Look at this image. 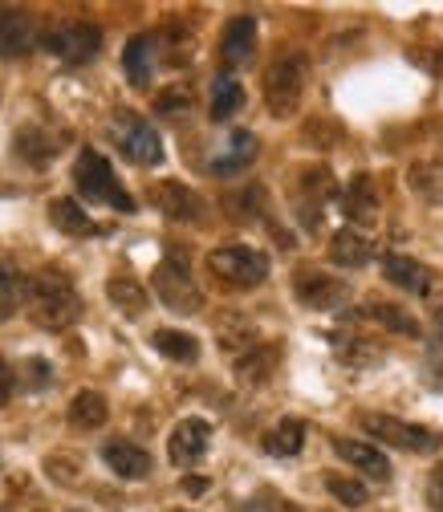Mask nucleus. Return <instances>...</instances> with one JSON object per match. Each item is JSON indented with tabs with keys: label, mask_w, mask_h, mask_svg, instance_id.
Listing matches in <instances>:
<instances>
[{
	"label": "nucleus",
	"mask_w": 443,
	"mask_h": 512,
	"mask_svg": "<svg viewBox=\"0 0 443 512\" xmlns=\"http://www.w3.org/2000/svg\"><path fill=\"white\" fill-rule=\"evenodd\" d=\"M342 212H346L350 224H362V228L378 224V196H374L370 175H354V179L346 183V191H342Z\"/></svg>",
	"instance_id": "obj_17"
},
{
	"label": "nucleus",
	"mask_w": 443,
	"mask_h": 512,
	"mask_svg": "<svg viewBox=\"0 0 443 512\" xmlns=\"http://www.w3.org/2000/svg\"><path fill=\"white\" fill-rule=\"evenodd\" d=\"M252 49H257V17H232L224 25V37H220V57L228 61V66H244V61L252 57Z\"/></svg>",
	"instance_id": "obj_15"
},
{
	"label": "nucleus",
	"mask_w": 443,
	"mask_h": 512,
	"mask_svg": "<svg viewBox=\"0 0 443 512\" xmlns=\"http://www.w3.org/2000/svg\"><path fill=\"white\" fill-rule=\"evenodd\" d=\"M155 293L175 313H200L204 309V293L196 289L192 269H187L183 256H167V261L155 269Z\"/></svg>",
	"instance_id": "obj_6"
},
{
	"label": "nucleus",
	"mask_w": 443,
	"mask_h": 512,
	"mask_svg": "<svg viewBox=\"0 0 443 512\" xmlns=\"http://www.w3.org/2000/svg\"><path fill=\"white\" fill-rule=\"evenodd\" d=\"M187 102H192V94H187V90H171V94H163L155 102V110L159 114H179V110H187Z\"/></svg>",
	"instance_id": "obj_34"
},
{
	"label": "nucleus",
	"mask_w": 443,
	"mask_h": 512,
	"mask_svg": "<svg viewBox=\"0 0 443 512\" xmlns=\"http://www.w3.org/2000/svg\"><path fill=\"white\" fill-rule=\"evenodd\" d=\"M370 256H374V248L366 244V236H358V232H350V228L334 232V240H330V261H334V265H342V269H362V265H370Z\"/></svg>",
	"instance_id": "obj_19"
},
{
	"label": "nucleus",
	"mask_w": 443,
	"mask_h": 512,
	"mask_svg": "<svg viewBox=\"0 0 443 512\" xmlns=\"http://www.w3.org/2000/svg\"><path fill=\"white\" fill-rule=\"evenodd\" d=\"M326 488H330V496L342 500L346 508H362V504H366V488H362L358 480H350V476H326Z\"/></svg>",
	"instance_id": "obj_32"
},
{
	"label": "nucleus",
	"mask_w": 443,
	"mask_h": 512,
	"mask_svg": "<svg viewBox=\"0 0 443 512\" xmlns=\"http://www.w3.org/2000/svg\"><path fill=\"white\" fill-rule=\"evenodd\" d=\"M252 204H261V191L257 187H248V196H224V208L236 220H252Z\"/></svg>",
	"instance_id": "obj_33"
},
{
	"label": "nucleus",
	"mask_w": 443,
	"mask_h": 512,
	"mask_svg": "<svg viewBox=\"0 0 443 512\" xmlns=\"http://www.w3.org/2000/svg\"><path fill=\"white\" fill-rule=\"evenodd\" d=\"M252 159H257V135H252V131H236L228 139V151L220 159H212V171L216 175H240Z\"/></svg>",
	"instance_id": "obj_20"
},
{
	"label": "nucleus",
	"mask_w": 443,
	"mask_h": 512,
	"mask_svg": "<svg viewBox=\"0 0 443 512\" xmlns=\"http://www.w3.org/2000/svg\"><path fill=\"white\" fill-rule=\"evenodd\" d=\"M102 460L122 480H147L151 476V452L139 447V443H131V439H110L102 447Z\"/></svg>",
	"instance_id": "obj_13"
},
{
	"label": "nucleus",
	"mask_w": 443,
	"mask_h": 512,
	"mask_svg": "<svg viewBox=\"0 0 443 512\" xmlns=\"http://www.w3.org/2000/svg\"><path fill=\"white\" fill-rule=\"evenodd\" d=\"M155 350L171 362H196L200 358V342L192 334H183V330H155Z\"/></svg>",
	"instance_id": "obj_26"
},
{
	"label": "nucleus",
	"mask_w": 443,
	"mask_h": 512,
	"mask_svg": "<svg viewBox=\"0 0 443 512\" xmlns=\"http://www.w3.org/2000/svg\"><path fill=\"white\" fill-rule=\"evenodd\" d=\"M383 277H387L391 285L407 289V293H427V289H431V273H427V265L411 261V256H399V252L383 256Z\"/></svg>",
	"instance_id": "obj_18"
},
{
	"label": "nucleus",
	"mask_w": 443,
	"mask_h": 512,
	"mask_svg": "<svg viewBox=\"0 0 443 512\" xmlns=\"http://www.w3.org/2000/svg\"><path fill=\"white\" fill-rule=\"evenodd\" d=\"M45 49L49 53H57L61 61H90L98 49H102V29H94V25H61V29H53L49 37H45Z\"/></svg>",
	"instance_id": "obj_10"
},
{
	"label": "nucleus",
	"mask_w": 443,
	"mask_h": 512,
	"mask_svg": "<svg viewBox=\"0 0 443 512\" xmlns=\"http://www.w3.org/2000/svg\"><path fill=\"white\" fill-rule=\"evenodd\" d=\"M293 297L305 305V309H338L346 297H350V285L342 277H326V273H309L301 269L293 277Z\"/></svg>",
	"instance_id": "obj_9"
},
{
	"label": "nucleus",
	"mask_w": 443,
	"mask_h": 512,
	"mask_svg": "<svg viewBox=\"0 0 443 512\" xmlns=\"http://www.w3.org/2000/svg\"><path fill=\"white\" fill-rule=\"evenodd\" d=\"M17 155L29 159V163H49L57 155V147H53V139L45 131H33V126H29V131L17 135Z\"/></svg>",
	"instance_id": "obj_29"
},
{
	"label": "nucleus",
	"mask_w": 443,
	"mask_h": 512,
	"mask_svg": "<svg viewBox=\"0 0 443 512\" xmlns=\"http://www.w3.org/2000/svg\"><path fill=\"white\" fill-rule=\"evenodd\" d=\"M33 45H37V29L29 13L0 9V57H25Z\"/></svg>",
	"instance_id": "obj_16"
},
{
	"label": "nucleus",
	"mask_w": 443,
	"mask_h": 512,
	"mask_svg": "<svg viewBox=\"0 0 443 512\" xmlns=\"http://www.w3.org/2000/svg\"><path fill=\"white\" fill-rule=\"evenodd\" d=\"M244 106V86L236 82V78H216L212 82V118L216 122H224V118H232L236 110Z\"/></svg>",
	"instance_id": "obj_28"
},
{
	"label": "nucleus",
	"mask_w": 443,
	"mask_h": 512,
	"mask_svg": "<svg viewBox=\"0 0 443 512\" xmlns=\"http://www.w3.org/2000/svg\"><path fill=\"white\" fill-rule=\"evenodd\" d=\"M49 220H53V228H61L66 236H94L98 232V224L74 200H53L49 204Z\"/></svg>",
	"instance_id": "obj_23"
},
{
	"label": "nucleus",
	"mask_w": 443,
	"mask_h": 512,
	"mask_svg": "<svg viewBox=\"0 0 443 512\" xmlns=\"http://www.w3.org/2000/svg\"><path fill=\"white\" fill-rule=\"evenodd\" d=\"M106 293H110L114 309H122L126 317H139V313L147 309V289H143L135 277H110Z\"/></svg>",
	"instance_id": "obj_25"
},
{
	"label": "nucleus",
	"mask_w": 443,
	"mask_h": 512,
	"mask_svg": "<svg viewBox=\"0 0 443 512\" xmlns=\"http://www.w3.org/2000/svg\"><path fill=\"white\" fill-rule=\"evenodd\" d=\"M208 273H216L232 289H257L269 277V256L248 244H224L208 252Z\"/></svg>",
	"instance_id": "obj_4"
},
{
	"label": "nucleus",
	"mask_w": 443,
	"mask_h": 512,
	"mask_svg": "<svg viewBox=\"0 0 443 512\" xmlns=\"http://www.w3.org/2000/svg\"><path fill=\"white\" fill-rule=\"evenodd\" d=\"M183 488L196 496V492H204V488H208V480H196V476H187V480H183Z\"/></svg>",
	"instance_id": "obj_37"
},
{
	"label": "nucleus",
	"mask_w": 443,
	"mask_h": 512,
	"mask_svg": "<svg viewBox=\"0 0 443 512\" xmlns=\"http://www.w3.org/2000/svg\"><path fill=\"white\" fill-rule=\"evenodd\" d=\"M122 155L139 163V167H159L163 163V143L155 135V126H147L143 118H122Z\"/></svg>",
	"instance_id": "obj_11"
},
{
	"label": "nucleus",
	"mask_w": 443,
	"mask_h": 512,
	"mask_svg": "<svg viewBox=\"0 0 443 512\" xmlns=\"http://www.w3.org/2000/svg\"><path fill=\"white\" fill-rule=\"evenodd\" d=\"M29 297V317L41 326V330H66L74 326L78 317H82V297L78 289L70 285V277H61V273H37L25 289Z\"/></svg>",
	"instance_id": "obj_1"
},
{
	"label": "nucleus",
	"mask_w": 443,
	"mask_h": 512,
	"mask_svg": "<svg viewBox=\"0 0 443 512\" xmlns=\"http://www.w3.org/2000/svg\"><path fill=\"white\" fill-rule=\"evenodd\" d=\"M427 504H431L435 512H443V464L427 476Z\"/></svg>",
	"instance_id": "obj_35"
},
{
	"label": "nucleus",
	"mask_w": 443,
	"mask_h": 512,
	"mask_svg": "<svg viewBox=\"0 0 443 512\" xmlns=\"http://www.w3.org/2000/svg\"><path fill=\"white\" fill-rule=\"evenodd\" d=\"M334 452H338L346 464H354L358 472H366L374 484H387V480H391V460L378 452L374 443H362V439H334Z\"/></svg>",
	"instance_id": "obj_14"
},
{
	"label": "nucleus",
	"mask_w": 443,
	"mask_h": 512,
	"mask_svg": "<svg viewBox=\"0 0 443 512\" xmlns=\"http://www.w3.org/2000/svg\"><path fill=\"white\" fill-rule=\"evenodd\" d=\"M362 431L383 439L391 447H403V452H419V456H431L443 447V435L431 431V427H419V423H407V419H395V415H358Z\"/></svg>",
	"instance_id": "obj_5"
},
{
	"label": "nucleus",
	"mask_w": 443,
	"mask_h": 512,
	"mask_svg": "<svg viewBox=\"0 0 443 512\" xmlns=\"http://www.w3.org/2000/svg\"><path fill=\"white\" fill-rule=\"evenodd\" d=\"M13 387H17V378H13V366L0 358V407H5L13 399Z\"/></svg>",
	"instance_id": "obj_36"
},
{
	"label": "nucleus",
	"mask_w": 443,
	"mask_h": 512,
	"mask_svg": "<svg viewBox=\"0 0 443 512\" xmlns=\"http://www.w3.org/2000/svg\"><path fill=\"white\" fill-rule=\"evenodd\" d=\"M334 175L326 171V167H313V171H301V179H297V216H301V224L309 228V232H318V224H322V204L334 196Z\"/></svg>",
	"instance_id": "obj_8"
},
{
	"label": "nucleus",
	"mask_w": 443,
	"mask_h": 512,
	"mask_svg": "<svg viewBox=\"0 0 443 512\" xmlns=\"http://www.w3.org/2000/svg\"><path fill=\"white\" fill-rule=\"evenodd\" d=\"M435 330H439V338H443V309L435 313Z\"/></svg>",
	"instance_id": "obj_39"
},
{
	"label": "nucleus",
	"mask_w": 443,
	"mask_h": 512,
	"mask_svg": "<svg viewBox=\"0 0 443 512\" xmlns=\"http://www.w3.org/2000/svg\"><path fill=\"white\" fill-rule=\"evenodd\" d=\"M431 382H435V387H439V391H443V362H439V366H435V370H431Z\"/></svg>",
	"instance_id": "obj_38"
},
{
	"label": "nucleus",
	"mask_w": 443,
	"mask_h": 512,
	"mask_svg": "<svg viewBox=\"0 0 443 512\" xmlns=\"http://www.w3.org/2000/svg\"><path fill=\"white\" fill-rule=\"evenodd\" d=\"M21 297H25V285H21V277H17L9 265H0V322H9V317L17 313Z\"/></svg>",
	"instance_id": "obj_30"
},
{
	"label": "nucleus",
	"mask_w": 443,
	"mask_h": 512,
	"mask_svg": "<svg viewBox=\"0 0 443 512\" xmlns=\"http://www.w3.org/2000/svg\"><path fill=\"white\" fill-rule=\"evenodd\" d=\"M301 443H305V423L301 419H281L273 431H265L261 447L269 456H297L301 452Z\"/></svg>",
	"instance_id": "obj_21"
},
{
	"label": "nucleus",
	"mask_w": 443,
	"mask_h": 512,
	"mask_svg": "<svg viewBox=\"0 0 443 512\" xmlns=\"http://www.w3.org/2000/svg\"><path fill=\"white\" fill-rule=\"evenodd\" d=\"M309 82V61L305 53H281L265 70V106L273 118H293Z\"/></svg>",
	"instance_id": "obj_2"
},
{
	"label": "nucleus",
	"mask_w": 443,
	"mask_h": 512,
	"mask_svg": "<svg viewBox=\"0 0 443 512\" xmlns=\"http://www.w3.org/2000/svg\"><path fill=\"white\" fill-rule=\"evenodd\" d=\"M208 443H212V423L208 419H179L171 439H167V456L175 468H192L208 456Z\"/></svg>",
	"instance_id": "obj_7"
},
{
	"label": "nucleus",
	"mask_w": 443,
	"mask_h": 512,
	"mask_svg": "<svg viewBox=\"0 0 443 512\" xmlns=\"http://www.w3.org/2000/svg\"><path fill=\"white\" fill-rule=\"evenodd\" d=\"M74 183H78L82 196L94 200V204H106V208H114V212H135V200L126 196V187L118 183L114 167H110L106 155H98L94 147H82V155H78V163H74Z\"/></svg>",
	"instance_id": "obj_3"
},
{
	"label": "nucleus",
	"mask_w": 443,
	"mask_h": 512,
	"mask_svg": "<svg viewBox=\"0 0 443 512\" xmlns=\"http://www.w3.org/2000/svg\"><path fill=\"white\" fill-rule=\"evenodd\" d=\"M273 362H277V350H265V346H257V350H248L244 358H236L240 378H248V382H261V378H269Z\"/></svg>",
	"instance_id": "obj_31"
},
{
	"label": "nucleus",
	"mask_w": 443,
	"mask_h": 512,
	"mask_svg": "<svg viewBox=\"0 0 443 512\" xmlns=\"http://www.w3.org/2000/svg\"><path fill=\"white\" fill-rule=\"evenodd\" d=\"M106 419H110V407H106V399H102L98 391H78V395H74V403H70V423H74V427L94 431V427H102Z\"/></svg>",
	"instance_id": "obj_24"
},
{
	"label": "nucleus",
	"mask_w": 443,
	"mask_h": 512,
	"mask_svg": "<svg viewBox=\"0 0 443 512\" xmlns=\"http://www.w3.org/2000/svg\"><path fill=\"white\" fill-rule=\"evenodd\" d=\"M151 200H155V208H159L167 220H183V224H192V220H200V216H204V200H200L187 183H179V179L159 183V187L151 191Z\"/></svg>",
	"instance_id": "obj_12"
},
{
	"label": "nucleus",
	"mask_w": 443,
	"mask_h": 512,
	"mask_svg": "<svg viewBox=\"0 0 443 512\" xmlns=\"http://www.w3.org/2000/svg\"><path fill=\"white\" fill-rule=\"evenodd\" d=\"M151 37L139 33L126 41V53H122V66H126V78H131V86H147L151 82Z\"/></svg>",
	"instance_id": "obj_22"
},
{
	"label": "nucleus",
	"mask_w": 443,
	"mask_h": 512,
	"mask_svg": "<svg viewBox=\"0 0 443 512\" xmlns=\"http://www.w3.org/2000/svg\"><path fill=\"white\" fill-rule=\"evenodd\" d=\"M362 317H370V322L387 326V330H395V334L419 338V322H415V317H411L407 309H399V305H383V301H374V305H366V309H362Z\"/></svg>",
	"instance_id": "obj_27"
}]
</instances>
